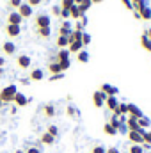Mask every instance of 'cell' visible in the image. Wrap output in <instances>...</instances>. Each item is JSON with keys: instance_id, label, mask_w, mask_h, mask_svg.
Returning <instances> with one entry per match:
<instances>
[{"instance_id": "6da1fadb", "label": "cell", "mask_w": 151, "mask_h": 153, "mask_svg": "<svg viewBox=\"0 0 151 153\" xmlns=\"http://www.w3.org/2000/svg\"><path fill=\"white\" fill-rule=\"evenodd\" d=\"M18 93V89H16V85H7V87H4L2 91H0V102L2 103H13V98H14V94Z\"/></svg>"}, {"instance_id": "7a4b0ae2", "label": "cell", "mask_w": 151, "mask_h": 153, "mask_svg": "<svg viewBox=\"0 0 151 153\" xmlns=\"http://www.w3.org/2000/svg\"><path fill=\"white\" fill-rule=\"evenodd\" d=\"M34 27L36 29H46V27H50V16L44 14V13L36 14L34 16Z\"/></svg>"}, {"instance_id": "3957f363", "label": "cell", "mask_w": 151, "mask_h": 153, "mask_svg": "<svg viewBox=\"0 0 151 153\" xmlns=\"http://www.w3.org/2000/svg\"><path fill=\"white\" fill-rule=\"evenodd\" d=\"M105 98H107V96H105L100 89L94 91V93H93V105H94L96 109H101V107L105 105Z\"/></svg>"}, {"instance_id": "277c9868", "label": "cell", "mask_w": 151, "mask_h": 153, "mask_svg": "<svg viewBox=\"0 0 151 153\" xmlns=\"http://www.w3.org/2000/svg\"><path fill=\"white\" fill-rule=\"evenodd\" d=\"M30 57L29 55H25V53H21V55H18L16 57V66L20 68V70H29L30 68Z\"/></svg>"}, {"instance_id": "5b68a950", "label": "cell", "mask_w": 151, "mask_h": 153, "mask_svg": "<svg viewBox=\"0 0 151 153\" xmlns=\"http://www.w3.org/2000/svg\"><path fill=\"white\" fill-rule=\"evenodd\" d=\"M16 11H18V14H20V16H21L23 20H25V18H30V16H32V7H30V5H29L27 2H23V4H21V5H20L18 9H16Z\"/></svg>"}, {"instance_id": "8992f818", "label": "cell", "mask_w": 151, "mask_h": 153, "mask_svg": "<svg viewBox=\"0 0 151 153\" xmlns=\"http://www.w3.org/2000/svg\"><path fill=\"white\" fill-rule=\"evenodd\" d=\"M100 91H101L105 96H117V93H119V89H117L115 85H110V84H101Z\"/></svg>"}, {"instance_id": "52a82bcc", "label": "cell", "mask_w": 151, "mask_h": 153, "mask_svg": "<svg viewBox=\"0 0 151 153\" xmlns=\"http://www.w3.org/2000/svg\"><path fill=\"white\" fill-rule=\"evenodd\" d=\"M21 22H23V18L18 14V11H11L7 14V23L9 25H21Z\"/></svg>"}, {"instance_id": "ba28073f", "label": "cell", "mask_w": 151, "mask_h": 153, "mask_svg": "<svg viewBox=\"0 0 151 153\" xmlns=\"http://www.w3.org/2000/svg\"><path fill=\"white\" fill-rule=\"evenodd\" d=\"M13 103H16V107H27V105H29V98L18 91V93L14 94V98H13Z\"/></svg>"}, {"instance_id": "9c48e42d", "label": "cell", "mask_w": 151, "mask_h": 153, "mask_svg": "<svg viewBox=\"0 0 151 153\" xmlns=\"http://www.w3.org/2000/svg\"><path fill=\"white\" fill-rule=\"evenodd\" d=\"M105 107H107L110 112H115L117 107H119V100H117L115 96H107V98H105Z\"/></svg>"}, {"instance_id": "30bf717a", "label": "cell", "mask_w": 151, "mask_h": 153, "mask_svg": "<svg viewBox=\"0 0 151 153\" xmlns=\"http://www.w3.org/2000/svg\"><path fill=\"white\" fill-rule=\"evenodd\" d=\"M2 52H4V55H14L16 53V45L11 43V41H4L2 43Z\"/></svg>"}, {"instance_id": "8fae6325", "label": "cell", "mask_w": 151, "mask_h": 153, "mask_svg": "<svg viewBox=\"0 0 151 153\" xmlns=\"http://www.w3.org/2000/svg\"><path fill=\"white\" fill-rule=\"evenodd\" d=\"M126 137H128V141H130L132 144H142V143H144V139H142V135H141L139 132H132V130H128Z\"/></svg>"}, {"instance_id": "7c38bea8", "label": "cell", "mask_w": 151, "mask_h": 153, "mask_svg": "<svg viewBox=\"0 0 151 153\" xmlns=\"http://www.w3.org/2000/svg\"><path fill=\"white\" fill-rule=\"evenodd\" d=\"M20 32H21V29H20V25H5V34L9 36V38H18L20 36Z\"/></svg>"}, {"instance_id": "4fadbf2b", "label": "cell", "mask_w": 151, "mask_h": 153, "mask_svg": "<svg viewBox=\"0 0 151 153\" xmlns=\"http://www.w3.org/2000/svg\"><path fill=\"white\" fill-rule=\"evenodd\" d=\"M53 143H55V137H53V135H50L48 132H44V134H41V135H39V144L52 146Z\"/></svg>"}, {"instance_id": "5bb4252c", "label": "cell", "mask_w": 151, "mask_h": 153, "mask_svg": "<svg viewBox=\"0 0 151 153\" xmlns=\"http://www.w3.org/2000/svg\"><path fill=\"white\" fill-rule=\"evenodd\" d=\"M126 105H128V116H132V117H137V119L144 116V112H142V111H141L137 105H133V103H126Z\"/></svg>"}, {"instance_id": "9a60e30c", "label": "cell", "mask_w": 151, "mask_h": 153, "mask_svg": "<svg viewBox=\"0 0 151 153\" xmlns=\"http://www.w3.org/2000/svg\"><path fill=\"white\" fill-rule=\"evenodd\" d=\"M32 82H41L43 78H44V71L43 70H39V68H36V70H32L30 71V76H29Z\"/></svg>"}, {"instance_id": "2e32d148", "label": "cell", "mask_w": 151, "mask_h": 153, "mask_svg": "<svg viewBox=\"0 0 151 153\" xmlns=\"http://www.w3.org/2000/svg\"><path fill=\"white\" fill-rule=\"evenodd\" d=\"M73 30H71V25H70V22H64L62 25H61V29H59V36H70Z\"/></svg>"}, {"instance_id": "e0dca14e", "label": "cell", "mask_w": 151, "mask_h": 153, "mask_svg": "<svg viewBox=\"0 0 151 153\" xmlns=\"http://www.w3.org/2000/svg\"><path fill=\"white\" fill-rule=\"evenodd\" d=\"M82 41H71L70 45H68V50H70V53H78L80 50H82Z\"/></svg>"}, {"instance_id": "ac0fdd59", "label": "cell", "mask_w": 151, "mask_h": 153, "mask_svg": "<svg viewBox=\"0 0 151 153\" xmlns=\"http://www.w3.org/2000/svg\"><path fill=\"white\" fill-rule=\"evenodd\" d=\"M68 59H70V50H68V48H61L59 53H57L55 62H59V61H68Z\"/></svg>"}, {"instance_id": "d6986e66", "label": "cell", "mask_w": 151, "mask_h": 153, "mask_svg": "<svg viewBox=\"0 0 151 153\" xmlns=\"http://www.w3.org/2000/svg\"><path fill=\"white\" fill-rule=\"evenodd\" d=\"M76 61L82 62V64L89 62V52H87V50H80V52L76 53Z\"/></svg>"}, {"instance_id": "ffe728a7", "label": "cell", "mask_w": 151, "mask_h": 153, "mask_svg": "<svg viewBox=\"0 0 151 153\" xmlns=\"http://www.w3.org/2000/svg\"><path fill=\"white\" fill-rule=\"evenodd\" d=\"M48 71H50L52 75L62 73V71H61V66H59V62H55V61H50V62H48Z\"/></svg>"}, {"instance_id": "44dd1931", "label": "cell", "mask_w": 151, "mask_h": 153, "mask_svg": "<svg viewBox=\"0 0 151 153\" xmlns=\"http://www.w3.org/2000/svg\"><path fill=\"white\" fill-rule=\"evenodd\" d=\"M43 112H44V117H53L55 116V105L53 103H46Z\"/></svg>"}, {"instance_id": "7402d4cb", "label": "cell", "mask_w": 151, "mask_h": 153, "mask_svg": "<svg viewBox=\"0 0 151 153\" xmlns=\"http://www.w3.org/2000/svg\"><path fill=\"white\" fill-rule=\"evenodd\" d=\"M141 45H142V48H144L146 52H150V53H151V41L148 39L146 34H142V36H141Z\"/></svg>"}, {"instance_id": "603a6c76", "label": "cell", "mask_w": 151, "mask_h": 153, "mask_svg": "<svg viewBox=\"0 0 151 153\" xmlns=\"http://www.w3.org/2000/svg\"><path fill=\"white\" fill-rule=\"evenodd\" d=\"M55 45H57V46H59V50H61V48H66V46L70 45V41H68V38H66V36H57Z\"/></svg>"}, {"instance_id": "cb8c5ba5", "label": "cell", "mask_w": 151, "mask_h": 153, "mask_svg": "<svg viewBox=\"0 0 151 153\" xmlns=\"http://www.w3.org/2000/svg\"><path fill=\"white\" fill-rule=\"evenodd\" d=\"M21 4H23V0H7V2H5V5H7L11 11H16Z\"/></svg>"}, {"instance_id": "d4e9b609", "label": "cell", "mask_w": 151, "mask_h": 153, "mask_svg": "<svg viewBox=\"0 0 151 153\" xmlns=\"http://www.w3.org/2000/svg\"><path fill=\"white\" fill-rule=\"evenodd\" d=\"M23 152L25 153H43V148H41V144H30V146H27Z\"/></svg>"}, {"instance_id": "484cf974", "label": "cell", "mask_w": 151, "mask_h": 153, "mask_svg": "<svg viewBox=\"0 0 151 153\" xmlns=\"http://www.w3.org/2000/svg\"><path fill=\"white\" fill-rule=\"evenodd\" d=\"M36 34H38L39 38L48 39L50 38V34H52V30H50V27H46V29H36Z\"/></svg>"}, {"instance_id": "4316f807", "label": "cell", "mask_w": 151, "mask_h": 153, "mask_svg": "<svg viewBox=\"0 0 151 153\" xmlns=\"http://www.w3.org/2000/svg\"><path fill=\"white\" fill-rule=\"evenodd\" d=\"M91 5H93V2H91V0H82V4L78 5V9H80V14L84 16V13H85V11H89V7H91Z\"/></svg>"}, {"instance_id": "83f0119b", "label": "cell", "mask_w": 151, "mask_h": 153, "mask_svg": "<svg viewBox=\"0 0 151 153\" xmlns=\"http://www.w3.org/2000/svg\"><path fill=\"white\" fill-rule=\"evenodd\" d=\"M137 123H139V126H141V128H144V130H146V128L151 125V119H150V117H146V116H142V117H139V119H137Z\"/></svg>"}, {"instance_id": "f1b7e54d", "label": "cell", "mask_w": 151, "mask_h": 153, "mask_svg": "<svg viewBox=\"0 0 151 153\" xmlns=\"http://www.w3.org/2000/svg\"><path fill=\"white\" fill-rule=\"evenodd\" d=\"M105 152H107V148L103 144H93L91 150H89V153H105Z\"/></svg>"}, {"instance_id": "f546056e", "label": "cell", "mask_w": 151, "mask_h": 153, "mask_svg": "<svg viewBox=\"0 0 151 153\" xmlns=\"http://www.w3.org/2000/svg\"><path fill=\"white\" fill-rule=\"evenodd\" d=\"M70 16H71L73 20H78V18H82V14H80V9H78V5H73V7L70 9Z\"/></svg>"}, {"instance_id": "4dcf8cb0", "label": "cell", "mask_w": 151, "mask_h": 153, "mask_svg": "<svg viewBox=\"0 0 151 153\" xmlns=\"http://www.w3.org/2000/svg\"><path fill=\"white\" fill-rule=\"evenodd\" d=\"M128 153H144V148L141 144H130L128 146Z\"/></svg>"}, {"instance_id": "1f68e13d", "label": "cell", "mask_w": 151, "mask_h": 153, "mask_svg": "<svg viewBox=\"0 0 151 153\" xmlns=\"http://www.w3.org/2000/svg\"><path fill=\"white\" fill-rule=\"evenodd\" d=\"M109 125H110V126H112V128H115V130H117V128H119V125H121V121H119V117H117V116H110V119H109Z\"/></svg>"}, {"instance_id": "d6a6232c", "label": "cell", "mask_w": 151, "mask_h": 153, "mask_svg": "<svg viewBox=\"0 0 151 153\" xmlns=\"http://www.w3.org/2000/svg\"><path fill=\"white\" fill-rule=\"evenodd\" d=\"M73 5H75V2H73V0H61V9H66V11H70Z\"/></svg>"}, {"instance_id": "836d02e7", "label": "cell", "mask_w": 151, "mask_h": 153, "mask_svg": "<svg viewBox=\"0 0 151 153\" xmlns=\"http://www.w3.org/2000/svg\"><path fill=\"white\" fill-rule=\"evenodd\" d=\"M46 132H48V134H50V135H53V137H55V139H57V137H59V128H57V126H55V125H50V126H48V128H46Z\"/></svg>"}, {"instance_id": "e575fe53", "label": "cell", "mask_w": 151, "mask_h": 153, "mask_svg": "<svg viewBox=\"0 0 151 153\" xmlns=\"http://www.w3.org/2000/svg\"><path fill=\"white\" fill-rule=\"evenodd\" d=\"M103 132H105L107 135H115V134H117V130H115V128H112L109 123H105V126H103Z\"/></svg>"}, {"instance_id": "d590c367", "label": "cell", "mask_w": 151, "mask_h": 153, "mask_svg": "<svg viewBox=\"0 0 151 153\" xmlns=\"http://www.w3.org/2000/svg\"><path fill=\"white\" fill-rule=\"evenodd\" d=\"M66 112H68L70 117H78V111H76L73 105H68V107H66Z\"/></svg>"}, {"instance_id": "8d00e7d4", "label": "cell", "mask_w": 151, "mask_h": 153, "mask_svg": "<svg viewBox=\"0 0 151 153\" xmlns=\"http://www.w3.org/2000/svg\"><path fill=\"white\" fill-rule=\"evenodd\" d=\"M117 112H119L121 116H123V114H128V105H126V103H119Z\"/></svg>"}, {"instance_id": "74e56055", "label": "cell", "mask_w": 151, "mask_h": 153, "mask_svg": "<svg viewBox=\"0 0 151 153\" xmlns=\"http://www.w3.org/2000/svg\"><path fill=\"white\" fill-rule=\"evenodd\" d=\"M59 66H61V71L64 73V71L70 68V59H68V61H59Z\"/></svg>"}, {"instance_id": "f35d334b", "label": "cell", "mask_w": 151, "mask_h": 153, "mask_svg": "<svg viewBox=\"0 0 151 153\" xmlns=\"http://www.w3.org/2000/svg\"><path fill=\"white\" fill-rule=\"evenodd\" d=\"M89 43H91V36H89L87 32H84V34H82V45L85 46V45H89Z\"/></svg>"}, {"instance_id": "ab89813d", "label": "cell", "mask_w": 151, "mask_h": 153, "mask_svg": "<svg viewBox=\"0 0 151 153\" xmlns=\"http://www.w3.org/2000/svg\"><path fill=\"white\" fill-rule=\"evenodd\" d=\"M142 139H144V143L151 144V132H144V134H142Z\"/></svg>"}, {"instance_id": "60d3db41", "label": "cell", "mask_w": 151, "mask_h": 153, "mask_svg": "<svg viewBox=\"0 0 151 153\" xmlns=\"http://www.w3.org/2000/svg\"><path fill=\"white\" fill-rule=\"evenodd\" d=\"M61 78H64V73H57V75H52V76H50V80H52V82L61 80Z\"/></svg>"}, {"instance_id": "b9f144b4", "label": "cell", "mask_w": 151, "mask_h": 153, "mask_svg": "<svg viewBox=\"0 0 151 153\" xmlns=\"http://www.w3.org/2000/svg\"><path fill=\"white\" fill-rule=\"evenodd\" d=\"M41 2H43V0H27V4H29L30 7H36V5H39V4H41Z\"/></svg>"}, {"instance_id": "7bdbcfd3", "label": "cell", "mask_w": 151, "mask_h": 153, "mask_svg": "<svg viewBox=\"0 0 151 153\" xmlns=\"http://www.w3.org/2000/svg\"><path fill=\"white\" fill-rule=\"evenodd\" d=\"M105 153H121V152H119V150H117L115 146H109V148H107V152H105Z\"/></svg>"}, {"instance_id": "ee69618b", "label": "cell", "mask_w": 151, "mask_h": 153, "mask_svg": "<svg viewBox=\"0 0 151 153\" xmlns=\"http://www.w3.org/2000/svg\"><path fill=\"white\" fill-rule=\"evenodd\" d=\"M61 16H62V18H70V11H66V9H61Z\"/></svg>"}, {"instance_id": "f6af8a7d", "label": "cell", "mask_w": 151, "mask_h": 153, "mask_svg": "<svg viewBox=\"0 0 151 153\" xmlns=\"http://www.w3.org/2000/svg\"><path fill=\"white\" fill-rule=\"evenodd\" d=\"M123 4H124V7H126V9H133V5H132V2H130V0H123Z\"/></svg>"}, {"instance_id": "bcb514c9", "label": "cell", "mask_w": 151, "mask_h": 153, "mask_svg": "<svg viewBox=\"0 0 151 153\" xmlns=\"http://www.w3.org/2000/svg\"><path fill=\"white\" fill-rule=\"evenodd\" d=\"M144 34H146V36H148V39L151 41V29H148V30H144Z\"/></svg>"}, {"instance_id": "7dc6e473", "label": "cell", "mask_w": 151, "mask_h": 153, "mask_svg": "<svg viewBox=\"0 0 151 153\" xmlns=\"http://www.w3.org/2000/svg\"><path fill=\"white\" fill-rule=\"evenodd\" d=\"M53 13H55V14H61V7L55 5V7H53Z\"/></svg>"}, {"instance_id": "c3c4849f", "label": "cell", "mask_w": 151, "mask_h": 153, "mask_svg": "<svg viewBox=\"0 0 151 153\" xmlns=\"http://www.w3.org/2000/svg\"><path fill=\"white\" fill-rule=\"evenodd\" d=\"M4 64H5V59H4V57H0V68H4Z\"/></svg>"}, {"instance_id": "681fc988", "label": "cell", "mask_w": 151, "mask_h": 153, "mask_svg": "<svg viewBox=\"0 0 151 153\" xmlns=\"http://www.w3.org/2000/svg\"><path fill=\"white\" fill-rule=\"evenodd\" d=\"M139 2H141V0H132V5H137Z\"/></svg>"}, {"instance_id": "f907efd6", "label": "cell", "mask_w": 151, "mask_h": 153, "mask_svg": "<svg viewBox=\"0 0 151 153\" xmlns=\"http://www.w3.org/2000/svg\"><path fill=\"white\" fill-rule=\"evenodd\" d=\"M91 2H93V4H101L103 0H91Z\"/></svg>"}, {"instance_id": "816d5d0a", "label": "cell", "mask_w": 151, "mask_h": 153, "mask_svg": "<svg viewBox=\"0 0 151 153\" xmlns=\"http://www.w3.org/2000/svg\"><path fill=\"white\" fill-rule=\"evenodd\" d=\"M73 2H75V5H80L82 4V0H73Z\"/></svg>"}, {"instance_id": "f5cc1de1", "label": "cell", "mask_w": 151, "mask_h": 153, "mask_svg": "<svg viewBox=\"0 0 151 153\" xmlns=\"http://www.w3.org/2000/svg\"><path fill=\"white\" fill-rule=\"evenodd\" d=\"M14 153H25V152H23V150H16Z\"/></svg>"}, {"instance_id": "db71d44e", "label": "cell", "mask_w": 151, "mask_h": 153, "mask_svg": "<svg viewBox=\"0 0 151 153\" xmlns=\"http://www.w3.org/2000/svg\"><path fill=\"white\" fill-rule=\"evenodd\" d=\"M4 75V68H0V76Z\"/></svg>"}, {"instance_id": "11a10c76", "label": "cell", "mask_w": 151, "mask_h": 153, "mask_svg": "<svg viewBox=\"0 0 151 153\" xmlns=\"http://www.w3.org/2000/svg\"><path fill=\"white\" fill-rule=\"evenodd\" d=\"M2 105H4V103H2V102H0V112H2Z\"/></svg>"}]
</instances>
